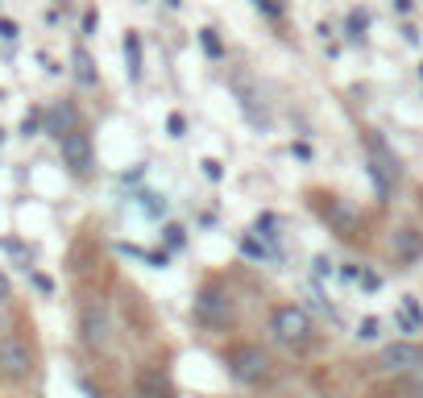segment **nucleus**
Segmentation results:
<instances>
[{
  "instance_id": "3",
  "label": "nucleus",
  "mask_w": 423,
  "mask_h": 398,
  "mask_svg": "<svg viewBox=\"0 0 423 398\" xmlns=\"http://www.w3.org/2000/svg\"><path fill=\"white\" fill-rule=\"evenodd\" d=\"M266 332H270L274 345H282L291 352H307L315 345V320H311V311L303 303H274Z\"/></svg>"
},
{
  "instance_id": "26",
  "label": "nucleus",
  "mask_w": 423,
  "mask_h": 398,
  "mask_svg": "<svg viewBox=\"0 0 423 398\" xmlns=\"http://www.w3.org/2000/svg\"><path fill=\"white\" fill-rule=\"evenodd\" d=\"M320 398H345V394H320Z\"/></svg>"
},
{
  "instance_id": "17",
  "label": "nucleus",
  "mask_w": 423,
  "mask_h": 398,
  "mask_svg": "<svg viewBox=\"0 0 423 398\" xmlns=\"http://www.w3.org/2000/svg\"><path fill=\"white\" fill-rule=\"evenodd\" d=\"M199 42H204V50H208L212 58H220V38H216V29H204V33H199Z\"/></svg>"
},
{
  "instance_id": "25",
  "label": "nucleus",
  "mask_w": 423,
  "mask_h": 398,
  "mask_svg": "<svg viewBox=\"0 0 423 398\" xmlns=\"http://www.w3.org/2000/svg\"><path fill=\"white\" fill-rule=\"evenodd\" d=\"M204 174H208V179H220V162H212L208 158V162H204Z\"/></svg>"
},
{
  "instance_id": "6",
  "label": "nucleus",
  "mask_w": 423,
  "mask_h": 398,
  "mask_svg": "<svg viewBox=\"0 0 423 398\" xmlns=\"http://www.w3.org/2000/svg\"><path fill=\"white\" fill-rule=\"evenodd\" d=\"M377 370L382 374H423V340H390L377 352Z\"/></svg>"
},
{
  "instance_id": "29",
  "label": "nucleus",
  "mask_w": 423,
  "mask_h": 398,
  "mask_svg": "<svg viewBox=\"0 0 423 398\" xmlns=\"http://www.w3.org/2000/svg\"><path fill=\"white\" fill-rule=\"evenodd\" d=\"M419 79H423V67H419Z\"/></svg>"
},
{
  "instance_id": "15",
  "label": "nucleus",
  "mask_w": 423,
  "mask_h": 398,
  "mask_svg": "<svg viewBox=\"0 0 423 398\" xmlns=\"http://www.w3.org/2000/svg\"><path fill=\"white\" fill-rule=\"evenodd\" d=\"M365 13H349V38L352 42H361V38H365Z\"/></svg>"
},
{
  "instance_id": "12",
  "label": "nucleus",
  "mask_w": 423,
  "mask_h": 398,
  "mask_svg": "<svg viewBox=\"0 0 423 398\" xmlns=\"http://www.w3.org/2000/svg\"><path fill=\"white\" fill-rule=\"evenodd\" d=\"M75 129H79V125H75V108H70V104H54L46 112V133L50 137L63 141L67 133H75Z\"/></svg>"
},
{
  "instance_id": "22",
  "label": "nucleus",
  "mask_w": 423,
  "mask_h": 398,
  "mask_svg": "<svg viewBox=\"0 0 423 398\" xmlns=\"http://www.w3.org/2000/svg\"><path fill=\"white\" fill-rule=\"evenodd\" d=\"M33 286H38V290H42V295H50V290H54V282H50L46 274H33Z\"/></svg>"
},
{
  "instance_id": "11",
  "label": "nucleus",
  "mask_w": 423,
  "mask_h": 398,
  "mask_svg": "<svg viewBox=\"0 0 423 398\" xmlns=\"http://www.w3.org/2000/svg\"><path fill=\"white\" fill-rule=\"evenodd\" d=\"M390 249H395V261L415 266V261L423 258V229H415V224H399L395 236H390Z\"/></svg>"
},
{
  "instance_id": "7",
  "label": "nucleus",
  "mask_w": 423,
  "mask_h": 398,
  "mask_svg": "<svg viewBox=\"0 0 423 398\" xmlns=\"http://www.w3.org/2000/svg\"><path fill=\"white\" fill-rule=\"evenodd\" d=\"M365 150H370V179H374L377 195H390V187L399 183V174H402L395 150L377 137V133H370V137H365Z\"/></svg>"
},
{
  "instance_id": "8",
  "label": "nucleus",
  "mask_w": 423,
  "mask_h": 398,
  "mask_svg": "<svg viewBox=\"0 0 423 398\" xmlns=\"http://www.w3.org/2000/svg\"><path fill=\"white\" fill-rule=\"evenodd\" d=\"M79 336H83V345L88 349H108V340H113V320H108V311L104 303H83L79 311Z\"/></svg>"
},
{
  "instance_id": "13",
  "label": "nucleus",
  "mask_w": 423,
  "mask_h": 398,
  "mask_svg": "<svg viewBox=\"0 0 423 398\" xmlns=\"http://www.w3.org/2000/svg\"><path fill=\"white\" fill-rule=\"evenodd\" d=\"M70 63H75V79H79L83 88H92L95 79H100V75H95V63H92V54H88V50H75V54H70Z\"/></svg>"
},
{
  "instance_id": "21",
  "label": "nucleus",
  "mask_w": 423,
  "mask_h": 398,
  "mask_svg": "<svg viewBox=\"0 0 423 398\" xmlns=\"http://www.w3.org/2000/svg\"><path fill=\"white\" fill-rule=\"evenodd\" d=\"M241 249H245L249 258H266V245H258L254 236H245V245H241Z\"/></svg>"
},
{
  "instance_id": "9",
  "label": "nucleus",
  "mask_w": 423,
  "mask_h": 398,
  "mask_svg": "<svg viewBox=\"0 0 423 398\" xmlns=\"http://www.w3.org/2000/svg\"><path fill=\"white\" fill-rule=\"evenodd\" d=\"M133 394L137 398H179V386H174L170 370H162V365H141L137 374H133Z\"/></svg>"
},
{
  "instance_id": "23",
  "label": "nucleus",
  "mask_w": 423,
  "mask_h": 398,
  "mask_svg": "<svg viewBox=\"0 0 423 398\" xmlns=\"http://www.w3.org/2000/svg\"><path fill=\"white\" fill-rule=\"evenodd\" d=\"M0 38H4V42H13V38H17V25H13V21H0Z\"/></svg>"
},
{
  "instance_id": "19",
  "label": "nucleus",
  "mask_w": 423,
  "mask_h": 398,
  "mask_svg": "<svg viewBox=\"0 0 423 398\" xmlns=\"http://www.w3.org/2000/svg\"><path fill=\"white\" fill-rule=\"evenodd\" d=\"M166 129H170V137H183V129H187V120L179 117V112H170V120H166Z\"/></svg>"
},
{
  "instance_id": "24",
  "label": "nucleus",
  "mask_w": 423,
  "mask_h": 398,
  "mask_svg": "<svg viewBox=\"0 0 423 398\" xmlns=\"http://www.w3.org/2000/svg\"><path fill=\"white\" fill-rule=\"evenodd\" d=\"M9 295H13V286H9V278H4V274H0V307L9 303Z\"/></svg>"
},
{
  "instance_id": "20",
  "label": "nucleus",
  "mask_w": 423,
  "mask_h": 398,
  "mask_svg": "<svg viewBox=\"0 0 423 398\" xmlns=\"http://www.w3.org/2000/svg\"><path fill=\"white\" fill-rule=\"evenodd\" d=\"M166 241H170V245L179 249V245L187 241V236H183V224H166Z\"/></svg>"
},
{
  "instance_id": "2",
  "label": "nucleus",
  "mask_w": 423,
  "mask_h": 398,
  "mask_svg": "<svg viewBox=\"0 0 423 398\" xmlns=\"http://www.w3.org/2000/svg\"><path fill=\"white\" fill-rule=\"evenodd\" d=\"M220 361H224L229 377L241 382V386H261V382L274 377V357L258 340H229L220 349Z\"/></svg>"
},
{
  "instance_id": "10",
  "label": "nucleus",
  "mask_w": 423,
  "mask_h": 398,
  "mask_svg": "<svg viewBox=\"0 0 423 398\" xmlns=\"http://www.w3.org/2000/svg\"><path fill=\"white\" fill-rule=\"evenodd\" d=\"M58 145H63V162H67L70 174H92V166H95V150H92V137H88L83 129L67 133V137L58 141Z\"/></svg>"
},
{
  "instance_id": "4",
  "label": "nucleus",
  "mask_w": 423,
  "mask_h": 398,
  "mask_svg": "<svg viewBox=\"0 0 423 398\" xmlns=\"http://www.w3.org/2000/svg\"><path fill=\"white\" fill-rule=\"evenodd\" d=\"M38 365V352H33V340L21 336V332H9L0 336V382H25Z\"/></svg>"
},
{
  "instance_id": "1",
  "label": "nucleus",
  "mask_w": 423,
  "mask_h": 398,
  "mask_svg": "<svg viewBox=\"0 0 423 398\" xmlns=\"http://www.w3.org/2000/svg\"><path fill=\"white\" fill-rule=\"evenodd\" d=\"M191 315L195 324H204L208 332H233L236 328V299L229 290L224 278H204L199 290H195V303H191Z\"/></svg>"
},
{
  "instance_id": "28",
  "label": "nucleus",
  "mask_w": 423,
  "mask_h": 398,
  "mask_svg": "<svg viewBox=\"0 0 423 398\" xmlns=\"http://www.w3.org/2000/svg\"><path fill=\"white\" fill-rule=\"evenodd\" d=\"M419 204H423V191H419Z\"/></svg>"
},
{
  "instance_id": "16",
  "label": "nucleus",
  "mask_w": 423,
  "mask_h": 398,
  "mask_svg": "<svg viewBox=\"0 0 423 398\" xmlns=\"http://www.w3.org/2000/svg\"><path fill=\"white\" fill-rule=\"evenodd\" d=\"M377 328H382V324H377L374 315L361 320V324H357V340H377Z\"/></svg>"
},
{
  "instance_id": "27",
  "label": "nucleus",
  "mask_w": 423,
  "mask_h": 398,
  "mask_svg": "<svg viewBox=\"0 0 423 398\" xmlns=\"http://www.w3.org/2000/svg\"><path fill=\"white\" fill-rule=\"evenodd\" d=\"M0 332H4V315H0Z\"/></svg>"
},
{
  "instance_id": "18",
  "label": "nucleus",
  "mask_w": 423,
  "mask_h": 398,
  "mask_svg": "<svg viewBox=\"0 0 423 398\" xmlns=\"http://www.w3.org/2000/svg\"><path fill=\"white\" fill-rule=\"evenodd\" d=\"M261 13H270V17H282L286 13V0H254Z\"/></svg>"
},
{
  "instance_id": "14",
  "label": "nucleus",
  "mask_w": 423,
  "mask_h": 398,
  "mask_svg": "<svg viewBox=\"0 0 423 398\" xmlns=\"http://www.w3.org/2000/svg\"><path fill=\"white\" fill-rule=\"evenodd\" d=\"M125 63H129V79H141V38L125 33Z\"/></svg>"
},
{
  "instance_id": "5",
  "label": "nucleus",
  "mask_w": 423,
  "mask_h": 398,
  "mask_svg": "<svg viewBox=\"0 0 423 398\" xmlns=\"http://www.w3.org/2000/svg\"><path fill=\"white\" fill-rule=\"evenodd\" d=\"M311 195H315L311 204L320 211V220H324L340 241H357V236H361V216H357L340 195H328V191H311Z\"/></svg>"
}]
</instances>
